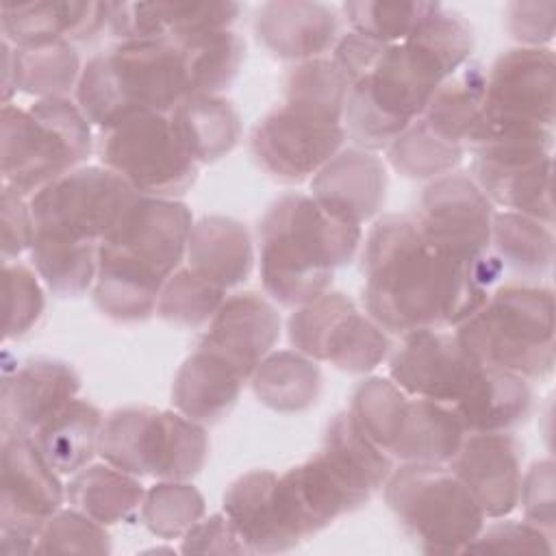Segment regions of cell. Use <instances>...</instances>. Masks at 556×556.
<instances>
[{
	"label": "cell",
	"instance_id": "cell-6",
	"mask_svg": "<svg viewBox=\"0 0 556 556\" xmlns=\"http://www.w3.org/2000/svg\"><path fill=\"white\" fill-rule=\"evenodd\" d=\"M454 332L482 365L526 380H545L554 371V293L549 287L504 282Z\"/></svg>",
	"mask_w": 556,
	"mask_h": 556
},
{
	"label": "cell",
	"instance_id": "cell-54",
	"mask_svg": "<svg viewBox=\"0 0 556 556\" xmlns=\"http://www.w3.org/2000/svg\"><path fill=\"white\" fill-rule=\"evenodd\" d=\"M35 237V222L30 204L24 195L2 187V261L11 263L13 256L30 250Z\"/></svg>",
	"mask_w": 556,
	"mask_h": 556
},
{
	"label": "cell",
	"instance_id": "cell-27",
	"mask_svg": "<svg viewBox=\"0 0 556 556\" xmlns=\"http://www.w3.org/2000/svg\"><path fill=\"white\" fill-rule=\"evenodd\" d=\"M243 382L245 378L226 358L198 348L174 376L172 404L202 426L215 424L232 410Z\"/></svg>",
	"mask_w": 556,
	"mask_h": 556
},
{
	"label": "cell",
	"instance_id": "cell-28",
	"mask_svg": "<svg viewBox=\"0 0 556 556\" xmlns=\"http://www.w3.org/2000/svg\"><path fill=\"white\" fill-rule=\"evenodd\" d=\"M185 258L195 274L228 291L245 282L252 274V237L248 228L232 217L206 215L193 222Z\"/></svg>",
	"mask_w": 556,
	"mask_h": 556
},
{
	"label": "cell",
	"instance_id": "cell-8",
	"mask_svg": "<svg viewBox=\"0 0 556 556\" xmlns=\"http://www.w3.org/2000/svg\"><path fill=\"white\" fill-rule=\"evenodd\" d=\"M556 61L552 48H513L486 70L484 104L465 146H554Z\"/></svg>",
	"mask_w": 556,
	"mask_h": 556
},
{
	"label": "cell",
	"instance_id": "cell-7",
	"mask_svg": "<svg viewBox=\"0 0 556 556\" xmlns=\"http://www.w3.org/2000/svg\"><path fill=\"white\" fill-rule=\"evenodd\" d=\"M91 148V124L67 96L41 98L28 109L2 104V187L24 198L80 167Z\"/></svg>",
	"mask_w": 556,
	"mask_h": 556
},
{
	"label": "cell",
	"instance_id": "cell-47",
	"mask_svg": "<svg viewBox=\"0 0 556 556\" xmlns=\"http://www.w3.org/2000/svg\"><path fill=\"white\" fill-rule=\"evenodd\" d=\"M285 102H298L343 122L348 83L332 59L319 56L295 63L285 76Z\"/></svg>",
	"mask_w": 556,
	"mask_h": 556
},
{
	"label": "cell",
	"instance_id": "cell-33",
	"mask_svg": "<svg viewBox=\"0 0 556 556\" xmlns=\"http://www.w3.org/2000/svg\"><path fill=\"white\" fill-rule=\"evenodd\" d=\"M319 454L367 502L393 471V458L358 430L348 410L328 421Z\"/></svg>",
	"mask_w": 556,
	"mask_h": 556
},
{
	"label": "cell",
	"instance_id": "cell-11",
	"mask_svg": "<svg viewBox=\"0 0 556 556\" xmlns=\"http://www.w3.org/2000/svg\"><path fill=\"white\" fill-rule=\"evenodd\" d=\"M137 195L109 167L80 165L30 195L35 235L100 245Z\"/></svg>",
	"mask_w": 556,
	"mask_h": 556
},
{
	"label": "cell",
	"instance_id": "cell-17",
	"mask_svg": "<svg viewBox=\"0 0 556 556\" xmlns=\"http://www.w3.org/2000/svg\"><path fill=\"white\" fill-rule=\"evenodd\" d=\"M365 504L319 452L278 476L271 493L274 523L287 552Z\"/></svg>",
	"mask_w": 556,
	"mask_h": 556
},
{
	"label": "cell",
	"instance_id": "cell-12",
	"mask_svg": "<svg viewBox=\"0 0 556 556\" xmlns=\"http://www.w3.org/2000/svg\"><path fill=\"white\" fill-rule=\"evenodd\" d=\"M104 167L124 178L139 195L176 198L198 178V163L185 152L169 113H139L100 137Z\"/></svg>",
	"mask_w": 556,
	"mask_h": 556
},
{
	"label": "cell",
	"instance_id": "cell-52",
	"mask_svg": "<svg viewBox=\"0 0 556 556\" xmlns=\"http://www.w3.org/2000/svg\"><path fill=\"white\" fill-rule=\"evenodd\" d=\"M506 26L521 48H547L556 30V2H510Z\"/></svg>",
	"mask_w": 556,
	"mask_h": 556
},
{
	"label": "cell",
	"instance_id": "cell-9",
	"mask_svg": "<svg viewBox=\"0 0 556 556\" xmlns=\"http://www.w3.org/2000/svg\"><path fill=\"white\" fill-rule=\"evenodd\" d=\"M384 500L426 554H463L486 521L447 465L402 463L384 482Z\"/></svg>",
	"mask_w": 556,
	"mask_h": 556
},
{
	"label": "cell",
	"instance_id": "cell-42",
	"mask_svg": "<svg viewBox=\"0 0 556 556\" xmlns=\"http://www.w3.org/2000/svg\"><path fill=\"white\" fill-rule=\"evenodd\" d=\"M463 146L441 139L419 117L387 148V159L389 165L406 178L434 180L454 172L463 161Z\"/></svg>",
	"mask_w": 556,
	"mask_h": 556
},
{
	"label": "cell",
	"instance_id": "cell-43",
	"mask_svg": "<svg viewBox=\"0 0 556 556\" xmlns=\"http://www.w3.org/2000/svg\"><path fill=\"white\" fill-rule=\"evenodd\" d=\"M226 289L202 278L191 267H178L163 285L156 302V315L176 328L206 326L222 302Z\"/></svg>",
	"mask_w": 556,
	"mask_h": 556
},
{
	"label": "cell",
	"instance_id": "cell-18",
	"mask_svg": "<svg viewBox=\"0 0 556 556\" xmlns=\"http://www.w3.org/2000/svg\"><path fill=\"white\" fill-rule=\"evenodd\" d=\"M493 215V202L473 178L463 172H450L424 189L413 217L432 243L482 265L489 256Z\"/></svg>",
	"mask_w": 556,
	"mask_h": 556
},
{
	"label": "cell",
	"instance_id": "cell-46",
	"mask_svg": "<svg viewBox=\"0 0 556 556\" xmlns=\"http://www.w3.org/2000/svg\"><path fill=\"white\" fill-rule=\"evenodd\" d=\"M439 2H382L356 0L345 2L343 13L352 33L365 35L382 43L404 41L415 26L437 9Z\"/></svg>",
	"mask_w": 556,
	"mask_h": 556
},
{
	"label": "cell",
	"instance_id": "cell-39",
	"mask_svg": "<svg viewBox=\"0 0 556 556\" xmlns=\"http://www.w3.org/2000/svg\"><path fill=\"white\" fill-rule=\"evenodd\" d=\"M484 87L486 70L467 61L437 87L421 119L441 139L465 148L482 113Z\"/></svg>",
	"mask_w": 556,
	"mask_h": 556
},
{
	"label": "cell",
	"instance_id": "cell-15",
	"mask_svg": "<svg viewBox=\"0 0 556 556\" xmlns=\"http://www.w3.org/2000/svg\"><path fill=\"white\" fill-rule=\"evenodd\" d=\"M343 122L298 102H282L263 115L250 135L254 161L280 182H302L315 176L343 150Z\"/></svg>",
	"mask_w": 556,
	"mask_h": 556
},
{
	"label": "cell",
	"instance_id": "cell-4",
	"mask_svg": "<svg viewBox=\"0 0 556 556\" xmlns=\"http://www.w3.org/2000/svg\"><path fill=\"white\" fill-rule=\"evenodd\" d=\"M193 96L180 37L119 41L87 61L76 104L102 132L139 113H169Z\"/></svg>",
	"mask_w": 556,
	"mask_h": 556
},
{
	"label": "cell",
	"instance_id": "cell-41",
	"mask_svg": "<svg viewBox=\"0 0 556 556\" xmlns=\"http://www.w3.org/2000/svg\"><path fill=\"white\" fill-rule=\"evenodd\" d=\"M180 41L191 72L193 96H219L237 78L245 56V43L235 30H204L185 35Z\"/></svg>",
	"mask_w": 556,
	"mask_h": 556
},
{
	"label": "cell",
	"instance_id": "cell-35",
	"mask_svg": "<svg viewBox=\"0 0 556 556\" xmlns=\"http://www.w3.org/2000/svg\"><path fill=\"white\" fill-rule=\"evenodd\" d=\"M489 254L500 278L506 271L519 276L517 282L539 278L554 261V230L528 215L500 211L493 215Z\"/></svg>",
	"mask_w": 556,
	"mask_h": 556
},
{
	"label": "cell",
	"instance_id": "cell-21",
	"mask_svg": "<svg viewBox=\"0 0 556 556\" xmlns=\"http://www.w3.org/2000/svg\"><path fill=\"white\" fill-rule=\"evenodd\" d=\"M80 391L78 371L59 358L37 356L4 376L0 393L2 432L35 434Z\"/></svg>",
	"mask_w": 556,
	"mask_h": 556
},
{
	"label": "cell",
	"instance_id": "cell-26",
	"mask_svg": "<svg viewBox=\"0 0 556 556\" xmlns=\"http://www.w3.org/2000/svg\"><path fill=\"white\" fill-rule=\"evenodd\" d=\"M237 2H111L109 30L119 41L176 39L230 28Z\"/></svg>",
	"mask_w": 556,
	"mask_h": 556
},
{
	"label": "cell",
	"instance_id": "cell-14",
	"mask_svg": "<svg viewBox=\"0 0 556 556\" xmlns=\"http://www.w3.org/2000/svg\"><path fill=\"white\" fill-rule=\"evenodd\" d=\"M287 334L293 350L348 374L376 369L391 350L384 330L339 291L298 306L287 321Z\"/></svg>",
	"mask_w": 556,
	"mask_h": 556
},
{
	"label": "cell",
	"instance_id": "cell-22",
	"mask_svg": "<svg viewBox=\"0 0 556 556\" xmlns=\"http://www.w3.org/2000/svg\"><path fill=\"white\" fill-rule=\"evenodd\" d=\"M280 324V315L267 298L256 291H239L222 302L198 348L226 358L250 380L261 361L274 350Z\"/></svg>",
	"mask_w": 556,
	"mask_h": 556
},
{
	"label": "cell",
	"instance_id": "cell-13",
	"mask_svg": "<svg viewBox=\"0 0 556 556\" xmlns=\"http://www.w3.org/2000/svg\"><path fill=\"white\" fill-rule=\"evenodd\" d=\"M65 486L30 434L2 432L0 552L30 554L48 519L61 510Z\"/></svg>",
	"mask_w": 556,
	"mask_h": 556
},
{
	"label": "cell",
	"instance_id": "cell-20",
	"mask_svg": "<svg viewBox=\"0 0 556 556\" xmlns=\"http://www.w3.org/2000/svg\"><path fill=\"white\" fill-rule=\"evenodd\" d=\"M486 519H502L519 504L521 447L510 432L465 434L447 463Z\"/></svg>",
	"mask_w": 556,
	"mask_h": 556
},
{
	"label": "cell",
	"instance_id": "cell-53",
	"mask_svg": "<svg viewBox=\"0 0 556 556\" xmlns=\"http://www.w3.org/2000/svg\"><path fill=\"white\" fill-rule=\"evenodd\" d=\"M182 554H248L241 536L224 513L202 517L191 526L180 545Z\"/></svg>",
	"mask_w": 556,
	"mask_h": 556
},
{
	"label": "cell",
	"instance_id": "cell-31",
	"mask_svg": "<svg viewBox=\"0 0 556 556\" xmlns=\"http://www.w3.org/2000/svg\"><path fill=\"white\" fill-rule=\"evenodd\" d=\"M465 439V430L445 404L410 397L389 456L400 463L447 465Z\"/></svg>",
	"mask_w": 556,
	"mask_h": 556
},
{
	"label": "cell",
	"instance_id": "cell-3",
	"mask_svg": "<svg viewBox=\"0 0 556 556\" xmlns=\"http://www.w3.org/2000/svg\"><path fill=\"white\" fill-rule=\"evenodd\" d=\"M256 235L263 289L289 308L326 293L334 271L354 261L363 241L361 226L334 219L304 193L278 198Z\"/></svg>",
	"mask_w": 556,
	"mask_h": 556
},
{
	"label": "cell",
	"instance_id": "cell-16",
	"mask_svg": "<svg viewBox=\"0 0 556 556\" xmlns=\"http://www.w3.org/2000/svg\"><path fill=\"white\" fill-rule=\"evenodd\" d=\"M400 337L389 350V378L410 397L454 406L484 367L456 332L445 328H421Z\"/></svg>",
	"mask_w": 556,
	"mask_h": 556
},
{
	"label": "cell",
	"instance_id": "cell-19",
	"mask_svg": "<svg viewBox=\"0 0 556 556\" xmlns=\"http://www.w3.org/2000/svg\"><path fill=\"white\" fill-rule=\"evenodd\" d=\"M549 143H504L473 150L471 178L506 211L554 226Z\"/></svg>",
	"mask_w": 556,
	"mask_h": 556
},
{
	"label": "cell",
	"instance_id": "cell-25",
	"mask_svg": "<svg viewBox=\"0 0 556 556\" xmlns=\"http://www.w3.org/2000/svg\"><path fill=\"white\" fill-rule=\"evenodd\" d=\"M258 43L278 59L308 61L334 48L339 39L337 13L321 2L276 0L256 11Z\"/></svg>",
	"mask_w": 556,
	"mask_h": 556
},
{
	"label": "cell",
	"instance_id": "cell-34",
	"mask_svg": "<svg viewBox=\"0 0 556 556\" xmlns=\"http://www.w3.org/2000/svg\"><path fill=\"white\" fill-rule=\"evenodd\" d=\"M143 497L146 491L139 478L109 463H89L65 486L70 506L102 526L132 521L141 515Z\"/></svg>",
	"mask_w": 556,
	"mask_h": 556
},
{
	"label": "cell",
	"instance_id": "cell-44",
	"mask_svg": "<svg viewBox=\"0 0 556 556\" xmlns=\"http://www.w3.org/2000/svg\"><path fill=\"white\" fill-rule=\"evenodd\" d=\"M406 402L408 395L391 378L371 376L356 384L348 413L367 439L389 452L404 417Z\"/></svg>",
	"mask_w": 556,
	"mask_h": 556
},
{
	"label": "cell",
	"instance_id": "cell-32",
	"mask_svg": "<svg viewBox=\"0 0 556 556\" xmlns=\"http://www.w3.org/2000/svg\"><path fill=\"white\" fill-rule=\"evenodd\" d=\"M169 119L185 152L198 165L219 161L241 137L239 113L222 96H191L169 111Z\"/></svg>",
	"mask_w": 556,
	"mask_h": 556
},
{
	"label": "cell",
	"instance_id": "cell-45",
	"mask_svg": "<svg viewBox=\"0 0 556 556\" xmlns=\"http://www.w3.org/2000/svg\"><path fill=\"white\" fill-rule=\"evenodd\" d=\"M204 497L187 480H161L146 491L141 504L143 526L159 539H182L204 517Z\"/></svg>",
	"mask_w": 556,
	"mask_h": 556
},
{
	"label": "cell",
	"instance_id": "cell-50",
	"mask_svg": "<svg viewBox=\"0 0 556 556\" xmlns=\"http://www.w3.org/2000/svg\"><path fill=\"white\" fill-rule=\"evenodd\" d=\"M552 534L536 528L530 521L504 519L484 523L478 536L467 545L465 552H486V554H552Z\"/></svg>",
	"mask_w": 556,
	"mask_h": 556
},
{
	"label": "cell",
	"instance_id": "cell-24",
	"mask_svg": "<svg viewBox=\"0 0 556 556\" xmlns=\"http://www.w3.org/2000/svg\"><path fill=\"white\" fill-rule=\"evenodd\" d=\"M111 2L93 0H48V2H2V39L15 48H41L93 39L109 26Z\"/></svg>",
	"mask_w": 556,
	"mask_h": 556
},
{
	"label": "cell",
	"instance_id": "cell-2",
	"mask_svg": "<svg viewBox=\"0 0 556 556\" xmlns=\"http://www.w3.org/2000/svg\"><path fill=\"white\" fill-rule=\"evenodd\" d=\"M193 226L176 198L137 195L98 248L93 304L119 324L146 321L167 278L180 267Z\"/></svg>",
	"mask_w": 556,
	"mask_h": 556
},
{
	"label": "cell",
	"instance_id": "cell-40",
	"mask_svg": "<svg viewBox=\"0 0 556 556\" xmlns=\"http://www.w3.org/2000/svg\"><path fill=\"white\" fill-rule=\"evenodd\" d=\"M98 248L87 243H70L52 237L35 235L30 258L37 276L59 298L85 295L98 271Z\"/></svg>",
	"mask_w": 556,
	"mask_h": 556
},
{
	"label": "cell",
	"instance_id": "cell-5",
	"mask_svg": "<svg viewBox=\"0 0 556 556\" xmlns=\"http://www.w3.org/2000/svg\"><path fill=\"white\" fill-rule=\"evenodd\" d=\"M454 70L415 37L389 43L376 65L348 87L343 130L354 148L387 150L419 119Z\"/></svg>",
	"mask_w": 556,
	"mask_h": 556
},
{
	"label": "cell",
	"instance_id": "cell-30",
	"mask_svg": "<svg viewBox=\"0 0 556 556\" xmlns=\"http://www.w3.org/2000/svg\"><path fill=\"white\" fill-rule=\"evenodd\" d=\"M4 104L15 91L41 98H65L80 78V56L72 43H52L41 48H15L2 39Z\"/></svg>",
	"mask_w": 556,
	"mask_h": 556
},
{
	"label": "cell",
	"instance_id": "cell-49",
	"mask_svg": "<svg viewBox=\"0 0 556 556\" xmlns=\"http://www.w3.org/2000/svg\"><path fill=\"white\" fill-rule=\"evenodd\" d=\"M4 339H20L39 321L46 298L37 274L22 263H4Z\"/></svg>",
	"mask_w": 556,
	"mask_h": 556
},
{
	"label": "cell",
	"instance_id": "cell-36",
	"mask_svg": "<svg viewBox=\"0 0 556 556\" xmlns=\"http://www.w3.org/2000/svg\"><path fill=\"white\" fill-rule=\"evenodd\" d=\"M102 421L104 417L98 406L74 397L63 410L48 419L33 439L59 473L74 476L98 454Z\"/></svg>",
	"mask_w": 556,
	"mask_h": 556
},
{
	"label": "cell",
	"instance_id": "cell-1",
	"mask_svg": "<svg viewBox=\"0 0 556 556\" xmlns=\"http://www.w3.org/2000/svg\"><path fill=\"white\" fill-rule=\"evenodd\" d=\"M367 315L395 334L456 328L495 285L486 256L469 263L432 243L413 215H382L365 237L361 256Z\"/></svg>",
	"mask_w": 556,
	"mask_h": 556
},
{
	"label": "cell",
	"instance_id": "cell-51",
	"mask_svg": "<svg viewBox=\"0 0 556 556\" xmlns=\"http://www.w3.org/2000/svg\"><path fill=\"white\" fill-rule=\"evenodd\" d=\"M556 478H554V460L543 458L530 465V469L521 476L519 486V504L523 508L526 521L545 530L554 536L556 528Z\"/></svg>",
	"mask_w": 556,
	"mask_h": 556
},
{
	"label": "cell",
	"instance_id": "cell-23",
	"mask_svg": "<svg viewBox=\"0 0 556 556\" xmlns=\"http://www.w3.org/2000/svg\"><path fill=\"white\" fill-rule=\"evenodd\" d=\"M311 198L334 219L363 226L387 200V167L367 150H339L311 180Z\"/></svg>",
	"mask_w": 556,
	"mask_h": 556
},
{
	"label": "cell",
	"instance_id": "cell-37",
	"mask_svg": "<svg viewBox=\"0 0 556 556\" xmlns=\"http://www.w3.org/2000/svg\"><path fill=\"white\" fill-rule=\"evenodd\" d=\"M278 473L256 469L239 476L224 493V515L235 526L248 554L287 552L271 510V493Z\"/></svg>",
	"mask_w": 556,
	"mask_h": 556
},
{
	"label": "cell",
	"instance_id": "cell-38",
	"mask_svg": "<svg viewBox=\"0 0 556 556\" xmlns=\"http://www.w3.org/2000/svg\"><path fill=\"white\" fill-rule=\"evenodd\" d=\"M250 380L256 400L276 413L308 410L321 391L317 361L298 350L269 352Z\"/></svg>",
	"mask_w": 556,
	"mask_h": 556
},
{
	"label": "cell",
	"instance_id": "cell-29",
	"mask_svg": "<svg viewBox=\"0 0 556 556\" xmlns=\"http://www.w3.org/2000/svg\"><path fill=\"white\" fill-rule=\"evenodd\" d=\"M450 408L465 434L510 432L528 419L532 389L526 378L484 365L469 393Z\"/></svg>",
	"mask_w": 556,
	"mask_h": 556
},
{
	"label": "cell",
	"instance_id": "cell-10",
	"mask_svg": "<svg viewBox=\"0 0 556 556\" xmlns=\"http://www.w3.org/2000/svg\"><path fill=\"white\" fill-rule=\"evenodd\" d=\"M98 454L137 478L191 480L206 465L208 437L178 410L126 406L104 417Z\"/></svg>",
	"mask_w": 556,
	"mask_h": 556
},
{
	"label": "cell",
	"instance_id": "cell-48",
	"mask_svg": "<svg viewBox=\"0 0 556 556\" xmlns=\"http://www.w3.org/2000/svg\"><path fill=\"white\" fill-rule=\"evenodd\" d=\"M37 554H109L111 536L102 523L76 508H61L43 526Z\"/></svg>",
	"mask_w": 556,
	"mask_h": 556
},
{
	"label": "cell",
	"instance_id": "cell-55",
	"mask_svg": "<svg viewBox=\"0 0 556 556\" xmlns=\"http://www.w3.org/2000/svg\"><path fill=\"white\" fill-rule=\"evenodd\" d=\"M389 43L369 39L365 35L358 33H348L341 35L332 48V63L339 67V72L343 74L348 87L354 85L356 80H361L380 59V54L384 52Z\"/></svg>",
	"mask_w": 556,
	"mask_h": 556
}]
</instances>
